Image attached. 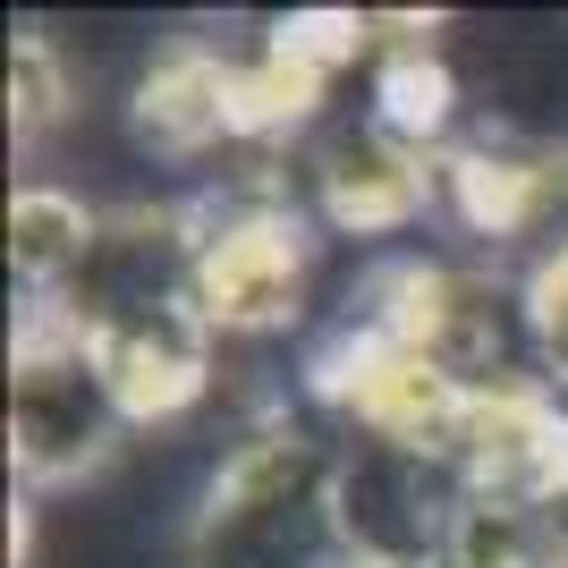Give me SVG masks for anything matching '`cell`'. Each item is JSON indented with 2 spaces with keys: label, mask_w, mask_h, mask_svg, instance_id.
Returning a JSON list of instances; mask_svg holds the SVG:
<instances>
[{
  "label": "cell",
  "mask_w": 568,
  "mask_h": 568,
  "mask_svg": "<svg viewBox=\"0 0 568 568\" xmlns=\"http://www.w3.org/2000/svg\"><path fill=\"white\" fill-rule=\"evenodd\" d=\"M442 204L475 237H544L568 221V144H526V136H475L442 153Z\"/></svg>",
  "instance_id": "cell-8"
},
{
  "label": "cell",
  "mask_w": 568,
  "mask_h": 568,
  "mask_svg": "<svg viewBox=\"0 0 568 568\" xmlns=\"http://www.w3.org/2000/svg\"><path fill=\"white\" fill-rule=\"evenodd\" d=\"M94 237H102V213L69 187H18L9 195V272H18L26 306H51L69 297L77 272L94 263Z\"/></svg>",
  "instance_id": "cell-10"
},
{
  "label": "cell",
  "mask_w": 568,
  "mask_h": 568,
  "mask_svg": "<svg viewBox=\"0 0 568 568\" xmlns=\"http://www.w3.org/2000/svg\"><path fill=\"white\" fill-rule=\"evenodd\" d=\"M442 204V153H416L390 128H339L314 153V213L348 237H390Z\"/></svg>",
  "instance_id": "cell-7"
},
{
  "label": "cell",
  "mask_w": 568,
  "mask_h": 568,
  "mask_svg": "<svg viewBox=\"0 0 568 568\" xmlns=\"http://www.w3.org/2000/svg\"><path fill=\"white\" fill-rule=\"evenodd\" d=\"M314 272V230L281 187L195 195V306L221 339H263L297 323Z\"/></svg>",
  "instance_id": "cell-3"
},
{
  "label": "cell",
  "mask_w": 568,
  "mask_h": 568,
  "mask_svg": "<svg viewBox=\"0 0 568 568\" xmlns=\"http://www.w3.org/2000/svg\"><path fill=\"white\" fill-rule=\"evenodd\" d=\"M339 568H433V560H339Z\"/></svg>",
  "instance_id": "cell-15"
},
{
  "label": "cell",
  "mask_w": 568,
  "mask_h": 568,
  "mask_svg": "<svg viewBox=\"0 0 568 568\" xmlns=\"http://www.w3.org/2000/svg\"><path fill=\"white\" fill-rule=\"evenodd\" d=\"M442 568H560V518L535 500H500V493H467Z\"/></svg>",
  "instance_id": "cell-12"
},
{
  "label": "cell",
  "mask_w": 568,
  "mask_h": 568,
  "mask_svg": "<svg viewBox=\"0 0 568 568\" xmlns=\"http://www.w3.org/2000/svg\"><path fill=\"white\" fill-rule=\"evenodd\" d=\"M60 119H69V60L43 26H26V34H9V128H18V144H34Z\"/></svg>",
  "instance_id": "cell-14"
},
{
  "label": "cell",
  "mask_w": 568,
  "mask_h": 568,
  "mask_svg": "<svg viewBox=\"0 0 568 568\" xmlns=\"http://www.w3.org/2000/svg\"><path fill=\"white\" fill-rule=\"evenodd\" d=\"M374 34H382V60H374V111L365 119L390 128L399 144H416V153H442L458 119V85L433 60V34H416V18H374Z\"/></svg>",
  "instance_id": "cell-11"
},
{
  "label": "cell",
  "mask_w": 568,
  "mask_h": 568,
  "mask_svg": "<svg viewBox=\"0 0 568 568\" xmlns=\"http://www.w3.org/2000/svg\"><path fill=\"white\" fill-rule=\"evenodd\" d=\"M467 509V475L442 450H399V442H348L332 484V518L348 560H433Z\"/></svg>",
  "instance_id": "cell-4"
},
{
  "label": "cell",
  "mask_w": 568,
  "mask_h": 568,
  "mask_svg": "<svg viewBox=\"0 0 568 568\" xmlns=\"http://www.w3.org/2000/svg\"><path fill=\"white\" fill-rule=\"evenodd\" d=\"M94 339L102 374H111L128 425H179L187 407H204L213 390V348L221 332L204 323L195 297H153V306H128V314H102V323H77Z\"/></svg>",
  "instance_id": "cell-6"
},
{
  "label": "cell",
  "mask_w": 568,
  "mask_h": 568,
  "mask_svg": "<svg viewBox=\"0 0 568 568\" xmlns=\"http://www.w3.org/2000/svg\"><path fill=\"white\" fill-rule=\"evenodd\" d=\"M560 568H568V518H560Z\"/></svg>",
  "instance_id": "cell-16"
},
{
  "label": "cell",
  "mask_w": 568,
  "mask_h": 568,
  "mask_svg": "<svg viewBox=\"0 0 568 568\" xmlns=\"http://www.w3.org/2000/svg\"><path fill=\"white\" fill-rule=\"evenodd\" d=\"M518 332H526L535 374L568 399V230L526 263V281H518Z\"/></svg>",
  "instance_id": "cell-13"
},
{
  "label": "cell",
  "mask_w": 568,
  "mask_h": 568,
  "mask_svg": "<svg viewBox=\"0 0 568 568\" xmlns=\"http://www.w3.org/2000/svg\"><path fill=\"white\" fill-rule=\"evenodd\" d=\"M365 323L390 332L399 348L433 356L442 374L458 382H500L509 374V332H500V288L484 272H458V263H425L399 255L365 281Z\"/></svg>",
  "instance_id": "cell-5"
},
{
  "label": "cell",
  "mask_w": 568,
  "mask_h": 568,
  "mask_svg": "<svg viewBox=\"0 0 568 568\" xmlns=\"http://www.w3.org/2000/svg\"><path fill=\"white\" fill-rule=\"evenodd\" d=\"M136 136L162 162H204L213 144H237V60L213 43H170L136 77Z\"/></svg>",
  "instance_id": "cell-9"
},
{
  "label": "cell",
  "mask_w": 568,
  "mask_h": 568,
  "mask_svg": "<svg viewBox=\"0 0 568 568\" xmlns=\"http://www.w3.org/2000/svg\"><path fill=\"white\" fill-rule=\"evenodd\" d=\"M339 450H323L297 425H255L221 458L213 493L195 509L187 560L195 568H339V518H332Z\"/></svg>",
  "instance_id": "cell-1"
},
{
  "label": "cell",
  "mask_w": 568,
  "mask_h": 568,
  "mask_svg": "<svg viewBox=\"0 0 568 568\" xmlns=\"http://www.w3.org/2000/svg\"><path fill=\"white\" fill-rule=\"evenodd\" d=\"M128 407L102 374L94 339L60 306H26L9 332V475L18 493H69L111 467Z\"/></svg>",
  "instance_id": "cell-2"
}]
</instances>
